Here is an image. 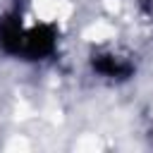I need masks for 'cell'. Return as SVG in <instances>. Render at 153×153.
<instances>
[{
    "label": "cell",
    "instance_id": "6da1fadb",
    "mask_svg": "<svg viewBox=\"0 0 153 153\" xmlns=\"http://www.w3.org/2000/svg\"><path fill=\"white\" fill-rule=\"evenodd\" d=\"M57 48V31L50 24L26 29L17 14L0 17V50L22 60H45Z\"/></svg>",
    "mask_w": 153,
    "mask_h": 153
},
{
    "label": "cell",
    "instance_id": "7a4b0ae2",
    "mask_svg": "<svg viewBox=\"0 0 153 153\" xmlns=\"http://www.w3.org/2000/svg\"><path fill=\"white\" fill-rule=\"evenodd\" d=\"M93 69L110 79H127L134 67L124 57H117V55H93Z\"/></svg>",
    "mask_w": 153,
    "mask_h": 153
}]
</instances>
